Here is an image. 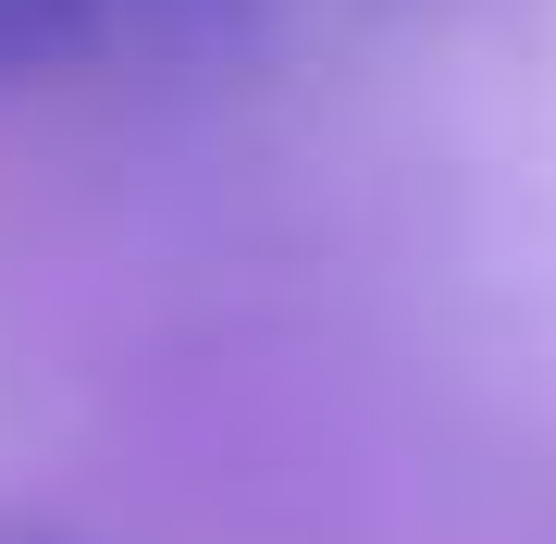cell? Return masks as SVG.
Returning a JSON list of instances; mask_svg holds the SVG:
<instances>
[{"label":"cell","mask_w":556,"mask_h":544,"mask_svg":"<svg viewBox=\"0 0 556 544\" xmlns=\"http://www.w3.org/2000/svg\"><path fill=\"white\" fill-rule=\"evenodd\" d=\"M100 50V0H0V87L13 75H62Z\"/></svg>","instance_id":"obj_1"}]
</instances>
